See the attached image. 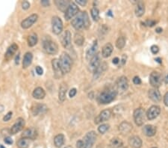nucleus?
I'll list each match as a JSON object with an SVG mask.
<instances>
[{
	"label": "nucleus",
	"mask_w": 168,
	"mask_h": 148,
	"mask_svg": "<svg viewBox=\"0 0 168 148\" xmlns=\"http://www.w3.org/2000/svg\"><path fill=\"white\" fill-rule=\"evenodd\" d=\"M71 24L73 28L77 31H82L84 29H87L90 26V23L87 11L78 13L72 20Z\"/></svg>",
	"instance_id": "nucleus-1"
},
{
	"label": "nucleus",
	"mask_w": 168,
	"mask_h": 148,
	"mask_svg": "<svg viewBox=\"0 0 168 148\" xmlns=\"http://www.w3.org/2000/svg\"><path fill=\"white\" fill-rule=\"evenodd\" d=\"M117 95V91L114 88H108L99 93L97 97V101L100 104H109L111 103Z\"/></svg>",
	"instance_id": "nucleus-2"
},
{
	"label": "nucleus",
	"mask_w": 168,
	"mask_h": 148,
	"mask_svg": "<svg viewBox=\"0 0 168 148\" xmlns=\"http://www.w3.org/2000/svg\"><path fill=\"white\" fill-rule=\"evenodd\" d=\"M59 64L63 74H67L71 70L72 66H73V60L69 54L64 52L60 56Z\"/></svg>",
	"instance_id": "nucleus-3"
},
{
	"label": "nucleus",
	"mask_w": 168,
	"mask_h": 148,
	"mask_svg": "<svg viewBox=\"0 0 168 148\" xmlns=\"http://www.w3.org/2000/svg\"><path fill=\"white\" fill-rule=\"evenodd\" d=\"M97 135L94 131H90L88 132L84 137V139L82 140L83 144L81 148H92L93 147L94 143L97 141Z\"/></svg>",
	"instance_id": "nucleus-4"
},
{
	"label": "nucleus",
	"mask_w": 168,
	"mask_h": 148,
	"mask_svg": "<svg viewBox=\"0 0 168 148\" xmlns=\"http://www.w3.org/2000/svg\"><path fill=\"white\" fill-rule=\"evenodd\" d=\"M43 47L49 55H56L58 52L57 44L51 40H44V43H43Z\"/></svg>",
	"instance_id": "nucleus-5"
},
{
	"label": "nucleus",
	"mask_w": 168,
	"mask_h": 148,
	"mask_svg": "<svg viewBox=\"0 0 168 148\" xmlns=\"http://www.w3.org/2000/svg\"><path fill=\"white\" fill-rule=\"evenodd\" d=\"M52 32L55 35H60L63 31V22L59 17L54 16L52 19Z\"/></svg>",
	"instance_id": "nucleus-6"
},
{
	"label": "nucleus",
	"mask_w": 168,
	"mask_h": 148,
	"mask_svg": "<svg viewBox=\"0 0 168 148\" xmlns=\"http://www.w3.org/2000/svg\"><path fill=\"white\" fill-rule=\"evenodd\" d=\"M134 120L138 127H141L145 121V111L143 108H138L134 112Z\"/></svg>",
	"instance_id": "nucleus-7"
},
{
	"label": "nucleus",
	"mask_w": 168,
	"mask_h": 148,
	"mask_svg": "<svg viewBox=\"0 0 168 148\" xmlns=\"http://www.w3.org/2000/svg\"><path fill=\"white\" fill-rule=\"evenodd\" d=\"M79 13V8L74 2H70L69 7L64 12V18L67 20H70Z\"/></svg>",
	"instance_id": "nucleus-8"
},
{
	"label": "nucleus",
	"mask_w": 168,
	"mask_h": 148,
	"mask_svg": "<svg viewBox=\"0 0 168 148\" xmlns=\"http://www.w3.org/2000/svg\"><path fill=\"white\" fill-rule=\"evenodd\" d=\"M116 91H117V93L119 92L120 93H122L127 91L128 88V81L127 78L124 76H120V77L117 79V81H116Z\"/></svg>",
	"instance_id": "nucleus-9"
},
{
	"label": "nucleus",
	"mask_w": 168,
	"mask_h": 148,
	"mask_svg": "<svg viewBox=\"0 0 168 148\" xmlns=\"http://www.w3.org/2000/svg\"><path fill=\"white\" fill-rule=\"evenodd\" d=\"M150 83L152 87H154L155 88H159L162 85V75L159 74L158 72H153L151 73L150 76Z\"/></svg>",
	"instance_id": "nucleus-10"
},
{
	"label": "nucleus",
	"mask_w": 168,
	"mask_h": 148,
	"mask_svg": "<svg viewBox=\"0 0 168 148\" xmlns=\"http://www.w3.org/2000/svg\"><path fill=\"white\" fill-rule=\"evenodd\" d=\"M37 20H38V15L37 13H33L22 21L21 27L23 29H28L35 24Z\"/></svg>",
	"instance_id": "nucleus-11"
},
{
	"label": "nucleus",
	"mask_w": 168,
	"mask_h": 148,
	"mask_svg": "<svg viewBox=\"0 0 168 148\" xmlns=\"http://www.w3.org/2000/svg\"><path fill=\"white\" fill-rule=\"evenodd\" d=\"M25 121L23 117H19V118H17V120H16L14 124L12 126L11 130H10V134L15 135V134L18 133L19 132L23 130L24 127H25Z\"/></svg>",
	"instance_id": "nucleus-12"
},
{
	"label": "nucleus",
	"mask_w": 168,
	"mask_h": 148,
	"mask_svg": "<svg viewBox=\"0 0 168 148\" xmlns=\"http://www.w3.org/2000/svg\"><path fill=\"white\" fill-rule=\"evenodd\" d=\"M112 115V112L110 109H105L99 113V115L95 118V123L99 124L102 122L107 121L110 119Z\"/></svg>",
	"instance_id": "nucleus-13"
},
{
	"label": "nucleus",
	"mask_w": 168,
	"mask_h": 148,
	"mask_svg": "<svg viewBox=\"0 0 168 148\" xmlns=\"http://www.w3.org/2000/svg\"><path fill=\"white\" fill-rule=\"evenodd\" d=\"M160 113H161L160 107L158 106V105H152V106H151L148 109V111H147L146 115H147L148 120H152L156 118V117L160 115Z\"/></svg>",
	"instance_id": "nucleus-14"
},
{
	"label": "nucleus",
	"mask_w": 168,
	"mask_h": 148,
	"mask_svg": "<svg viewBox=\"0 0 168 148\" xmlns=\"http://www.w3.org/2000/svg\"><path fill=\"white\" fill-rule=\"evenodd\" d=\"M47 110L48 108L47 105L44 104H39V103L34 104L32 106V108H31V112H32V114L34 116H37L40 114L45 113Z\"/></svg>",
	"instance_id": "nucleus-15"
},
{
	"label": "nucleus",
	"mask_w": 168,
	"mask_h": 148,
	"mask_svg": "<svg viewBox=\"0 0 168 148\" xmlns=\"http://www.w3.org/2000/svg\"><path fill=\"white\" fill-rule=\"evenodd\" d=\"M61 44L65 49H70L71 48V33L69 30H66L64 32L61 37Z\"/></svg>",
	"instance_id": "nucleus-16"
},
{
	"label": "nucleus",
	"mask_w": 168,
	"mask_h": 148,
	"mask_svg": "<svg viewBox=\"0 0 168 148\" xmlns=\"http://www.w3.org/2000/svg\"><path fill=\"white\" fill-rule=\"evenodd\" d=\"M100 64H101L100 54L97 53L90 60V62H89V69H90V70L92 71V72H94V71L97 70V68L100 65Z\"/></svg>",
	"instance_id": "nucleus-17"
},
{
	"label": "nucleus",
	"mask_w": 168,
	"mask_h": 148,
	"mask_svg": "<svg viewBox=\"0 0 168 148\" xmlns=\"http://www.w3.org/2000/svg\"><path fill=\"white\" fill-rule=\"evenodd\" d=\"M37 135H38V132H37V130L35 127H30V128L26 129L22 133L23 138H26V139H30V140H34V139H37Z\"/></svg>",
	"instance_id": "nucleus-18"
},
{
	"label": "nucleus",
	"mask_w": 168,
	"mask_h": 148,
	"mask_svg": "<svg viewBox=\"0 0 168 148\" xmlns=\"http://www.w3.org/2000/svg\"><path fill=\"white\" fill-rule=\"evenodd\" d=\"M52 66L53 71H54V76L56 79H60L63 76V73L61 71V67L59 64V59H54L52 60Z\"/></svg>",
	"instance_id": "nucleus-19"
},
{
	"label": "nucleus",
	"mask_w": 168,
	"mask_h": 148,
	"mask_svg": "<svg viewBox=\"0 0 168 148\" xmlns=\"http://www.w3.org/2000/svg\"><path fill=\"white\" fill-rule=\"evenodd\" d=\"M118 130L122 135H127L132 130V125L129 122L123 121L119 125Z\"/></svg>",
	"instance_id": "nucleus-20"
},
{
	"label": "nucleus",
	"mask_w": 168,
	"mask_h": 148,
	"mask_svg": "<svg viewBox=\"0 0 168 148\" xmlns=\"http://www.w3.org/2000/svg\"><path fill=\"white\" fill-rule=\"evenodd\" d=\"M149 97L150 100H152L153 102H160L162 100V94H161L160 91L158 90V88H152L150 89L148 92Z\"/></svg>",
	"instance_id": "nucleus-21"
},
{
	"label": "nucleus",
	"mask_w": 168,
	"mask_h": 148,
	"mask_svg": "<svg viewBox=\"0 0 168 148\" xmlns=\"http://www.w3.org/2000/svg\"><path fill=\"white\" fill-rule=\"evenodd\" d=\"M18 49V46L16 44H12L9 47H8V49H7L6 54H5V59H6L7 61L11 60L14 54L16 53V52Z\"/></svg>",
	"instance_id": "nucleus-22"
},
{
	"label": "nucleus",
	"mask_w": 168,
	"mask_h": 148,
	"mask_svg": "<svg viewBox=\"0 0 168 148\" xmlns=\"http://www.w3.org/2000/svg\"><path fill=\"white\" fill-rule=\"evenodd\" d=\"M68 91L67 85L65 83H62L59 88V91H58V99L61 102H64L66 100L67 93Z\"/></svg>",
	"instance_id": "nucleus-23"
},
{
	"label": "nucleus",
	"mask_w": 168,
	"mask_h": 148,
	"mask_svg": "<svg viewBox=\"0 0 168 148\" xmlns=\"http://www.w3.org/2000/svg\"><path fill=\"white\" fill-rule=\"evenodd\" d=\"M157 132L156 127L153 125H146L143 128V132L145 135L148 137H152L155 135Z\"/></svg>",
	"instance_id": "nucleus-24"
},
{
	"label": "nucleus",
	"mask_w": 168,
	"mask_h": 148,
	"mask_svg": "<svg viewBox=\"0 0 168 148\" xmlns=\"http://www.w3.org/2000/svg\"><path fill=\"white\" fill-rule=\"evenodd\" d=\"M128 144L133 148H140L142 147V140L138 136L134 135L132 137L129 138Z\"/></svg>",
	"instance_id": "nucleus-25"
},
{
	"label": "nucleus",
	"mask_w": 168,
	"mask_h": 148,
	"mask_svg": "<svg viewBox=\"0 0 168 148\" xmlns=\"http://www.w3.org/2000/svg\"><path fill=\"white\" fill-rule=\"evenodd\" d=\"M97 49H98V43H97V40H94V44H92L91 47L87 49L86 53L87 59H91L97 54Z\"/></svg>",
	"instance_id": "nucleus-26"
},
{
	"label": "nucleus",
	"mask_w": 168,
	"mask_h": 148,
	"mask_svg": "<svg viewBox=\"0 0 168 148\" xmlns=\"http://www.w3.org/2000/svg\"><path fill=\"white\" fill-rule=\"evenodd\" d=\"M32 97L37 100H43L46 97V92L41 87H37L32 92Z\"/></svg>",
	"instance_id": "nucleus-27"
},
{
	"label": "nucleus",
	"mask_w": 168,
	"mask_h": 148,
	"mask_svg": "<svg viewBox=\"0 0 168 148\" xmlns=\"http://www.w3.org/2000/svg\"><path fill=\"white\" fill-rule=\"evenodd\" d=\"M32 60H33V55L32 52H27L24 55L23 61V69H26L29 66L32 64Z\"/></svg>",
	"instance_id": "nucleus-28"
},
{
	"label": "nucleus",
	"mask_w": 168,
	"mask_h": 148,
	"mask_svg": "<svg viewBox=\"0 0 168 148\" xmlns=\"http://www.w3.org/2000/svg\"><path fill=\"white\" fill-rule=\"evenodd\" d=\"M113 46L111 43L106 44L105 45L102 47V55L103 58H109L113 52Z\"/></svg>",
	"instance_id": "nucleus-29"
},
{
	"label": "nucleus",
	"mask_w": 168,
	"mask_h": 148,
	"mask_svg": "<svg viewBox=\"0 0 168 148\" xmlns=\"http://www.w3.org/2000/svg\"><path fill=\"white\" fill-rule=\"evenodd\" d=\"M55 4L57 6L58 10H60L61 11H63V12H65L66 10L67 9V8L70 6V2L65 1V0H61V1L57 0V1L55 2Z\"/></svg>",
	"instance_id": "nucleus-30"
},
{
	"label": "nucleus",
	"mask_w": 168,
	"mask_h": 148,
	"mask_svg": "<svg viewBox=\"0 0 168 148\" xmlns=\"http://www.w3.org/2000/svg\"><path fill=\"white\" fill-rule=\"evenodd\" d=\"M107 67H108V66H107V64H106L105 62L101 63L100 65H99V67L97 68V70H96L94 72V79H98L99 76H100L102 74V73H103L104 71L106 70V69H107Z\"/></svg>",
	"instance_id": "nucleus-31"
},
{
	"label": "nucleus",
	"mask_w": 168,
	"mask_h": 148,
	"mask_svg": "<svg viewBox=\"0 0 168 148\" xmlns=\"http://www.w3.org/2000/svg\"><path fill=\"white\" fill-rule=\"evenodd\" d=\"M135 15H136L137 17H142L143 14H144L145 6H144V3H143V2H138L136 8H135Z\"/></svg>",
	"instance_id": "nucleus-32"
},
{
	"label": "nucleus",
	"mask_w": 168,
	"mask_h": 148,
	"mask_svg": "<svg viewBox=\"0 0 168 148\" xmlns=\"http://www.w3.org/2000/svg\"><path fill=\"white\" fill-rule=\"evenodd\" d=\"M123 145V143L122 142L121 139H120L119 138L115 137L113 138L111 140L110 144H109L108 148H119L120 147Z\"/></svg>",
	"instance_id": "nucleus-33"
},
{
	"label": "nucleus",
	"mask_w": 168,
	"mask_h": 148,
	"mask_svg": "<svg viewBox=\"0 0 168 148\" xmlns=\"http://www.w3.org/2000/svg\"><path fill=\"white\" fill-rule=\"evenodd\" d=\"M54 144L56 147L60 148L64 144V135L63 134H58L55 137Z\"/></svg>",
	"instance_id": "nucleus-34"
},
{
	"label": "nucleus",
	"mask_w": 168,
	"mask_h": 148,
	"mask_svg": "<svg viewBox=\"0 0 168 148\" xmlns=\"http://www.w3.org/2000/svg\"><path fill=\"white\" fill-rule=\"evenodd\" d=\"M30 144V139L26 138L20 139L17 142V145L19 148H28Z\"/></svg>",
	"instance_id": "nucleus-35"
},
{
	"label": "nucleus",
	"mask_w": 168,
	"mask_h": 148,
	"mask_svg": "<svg viewBox=\"0 0 168 148\" xmlns=\"http://www.w3.org/2000/svg\"><path fill=\"white\" fill-rule=\"evenodd\" d=\"M28 40V45L29 47H35L36 44H37V41H38L37 35H36L35 33L31 34V35L28 37V40Z\"/></svg>",
	"instance_id": "nucleus-36"
},
{
	"label": "nucleus",
	"mask_w": 168,
	"mask_h": 148,
	"mask_svg": "<svg viewBox=\"0 0 168 148\" xmlns=\"http://www.w3.org/2000/svg\"><path fill=\"white\" fill-rule=\"evenodd\" d=\"M74 43L76 44L77 46H79L81 47L84 44V42H85V37L82 35L80 33H75L74 35Z\"/></svg>",
	"instance_id": "nucleus-37"
},
{
	"label": "nucleus",
	"mask_w": 168,
	"mask_h": 148,
	"mask_svg": "<svg viewBox=\"0 0 168 148\" xmlns=\"http://www.w3.org/2000/svg\"><path fill=\"white\" fill-rule=\"evenodd\" d=\"M126 45V38L124 37H120L116 41V47L117 49H122Z\"/></svg>",
	"instance_id": "nucleus-38"
},
{
	"label": "nucleus",
	"mask_w": 168,
	"mask_h": 148,
	"mask_svg": "<svg viewBox=\"0 0 168 148\" xmlns=\"http://www.w3.org/2000/svg\"><path fill=\"white\" fill-rule=\"evenodd\" d=\"M90 13H91L92 18L94 19V20L95 21H98L99 19V11L98 8H97L96 7H94L90 11Z\"/></svg>",
	"instance_id": "nucleus-39"
},
{
	"label": "nucleus",
	"mask_w": 168,
	"mask_h": 148,
	"mask_svg": "<svg viewBox=\"0 0 168 148\" xmlns=\"http://www.w3.org/2000/svg\"><path fill=\"white\" fill-rule=\"evenodd\" d=\"M109 124H101L98 127V131L101 134H105L109 130Z\"/></svg>",
	"instance_id": "nucleus-40"
},
{
	"label": "nucleus",
	"mask_w": 168,
	"mask_h": 148,
	"mask_svg": "<svg viewBox=\"0 0 168 148\" xmlns=\"http://www.w3.org/2000/svg\"><path fill=\"white\" fill-rule=\"evenodd\" d=\"M12 115H13V113H12V112H8V113L6 114V115H5V116L3 117V121H5V122L9 121V120L11 119Z\"/></svg>",
	"instance_id": "nucleus-41"
},
{
	"label": "nucleus",
	"mask_w": 168,
	"mask_h": 148,
	"mask_svg": "<svg viewBox=\"0 0 168 148\" xmlns=\"http://www.w3.org/2000/svg\"><path fill=\"white\" fill-rule=\"evenodd\" d=\"M151 52H152V54H157L158 52H159V48L156 45H152V47H151Z\"/></svg>",
	"instance_id": "nucleus-42"
},
{
	"label": "nucleus",
	"mask_w": 168,
	"mask_h": 148,
	"mask_svg": "<svg viewBox=\"0 0 168 148\" xmlns=\"http://www.w3.org/2000/svg\"><path fill=\"white\" fill-rule=\"evenodd\" d=\"M155 24H156V21H155V20H148L146 21V25H147V26L152 27V26H154V25H155Z\"/></svg>",
	"instance_id": "nucleus-43"
},
{
	"label": "nucleus",
	"mask_w": 168,
	"mask_h": 148,
	"mask_svg": "<svg viewBox=\"0 0 168 148\" xmlns=\"http://www.w3.org/2000/svg\"><path fill=\"white\" fill-rule=\"evenodd\" d=\"M22 8L24 10H28L30 8V3L28 1H24L22 2Z\"/></svg>",
	"instance_id": "nucleus-44"
},
{
	"label": "nucleus",
	"mask_w": 168,
	"mask_h": 148,
	"mask_svg": "<svg viewBox=\"0 0 168 148\" xmlns=\"http://www.w3.org/2000/svg\"><path fill=\"white\" fill-rule=\"evenodd\" d=\"M35 70L36 73L38 75H40V76H41V75H43V74H44V70H43V68L40 67V66H37V67H35Z\"/></svg>",
	"instance_id": "nucleus-45"
},
{
	"label": "nucleus",
	"mask_w": 168,
	"mask_h": 148,
	"mask_svg": "<svg viewBox=\"0 0 168 148\" xmlns=\"http://www.w3.org/2000/svg\"><path fill=\"white\" fill-rule=\"evenodd\" d=\"M76 93H77L76 89H75V88H72L69 92L70 97H71V98L74 97L75 96V94H76Z\"/></svg>",
	"instance_id": "nucleus-46"
},
{
	"label": "nucleus",
	"mask_w": 168,
	"mask_h": 148,
	"mask_svg": "<svg viewBox=\"0 0 168 148\" xmlns=\"http://www.w3.org/2000/svg\"><path fill=\"white\" fill-rule=\"evenodd\" d=\"M133 83L135 85H140L141 83V79L138 76H135L133 79Z\"/></svg>",
	"instance_id": "nucleus-47"
},
{
	"label": "nucleus",
	"mask_w": 168,
	"mask_h": 148,
	"mask_svg": "<svg viewBox=\"0 0 168 148\" xmlns=\"http://www.w3.org/2000/svg\"><path fill=\"white\" fill-rule=\"evenodd\" d=\"M76 3H78V5H80L81 6H86L87 1V0H76Z\"/></svg>",
	"instance_id": "nucleus-48"
},
{
	"label": "nucleus",
	"mask_w": 168,
	"mask_h": 148,
	"mask_svg": "<svg viewBox=\"0 0 168 148\" xmlns=\"http://www.w3.org/2000/svg\"><path fill=\"white\" fill-rule=\"evenodd\" d=\"M4 142H6L7 144H9V145H11V144H13V140H12V139L10 137H6V138H5Z\"/></svg>",
	"instance_id": "nucleus-49"
},
{
	"label": "nucleus",
	"mask_w": 168,
	"mask_h": 148,
	"mask_svg": "<svg viewBox=\"0 0 168 148\" xmlns=\"http://www.w3.org/2000/svg\"><path fill=\"white\" fill-rule=\"evenodd\" d=\"M126 59H127V56L126 55H123L121 59V65H124L126 62Z\"/></svg>",
	"instance_id": "nucleus-50"
},
{
	"label": "nucleus",
	"mask_w": 168,
	"mask_h": 148,
	"mask_svg": "<svg viewBox=\"0 0 168 148\" xmlns=\"http://www.w3.org/2000/svg\"><path fill=\"white\" fill-rule=\"evenodd\" d=\"M41 5L44 7H47L49 6V2L48 0H42L41 1Z\"/></svg>",
	"instance_id": "nucleus-51"
},
{
	"label": "nucleus",
	"mask_w": 168,
	"mask_h": 148,
	"mask_svg": "<svg viewBox=\"0 0 168 148\" xmlns=\"http://www.w3.org/2000/svg\"><path fill=\"white\" fill-rule=\"evenodd\" d=\"M164 103L167 106H168V92L165 93L164 97Z\"/></svg>",
	"instance_id": "nucleus-52"
},
{
	"label": "nucleus",
	"mask_w": 168,
	"mask_h": 148,
	"mask_svg": "<svg viewBox=\"0 0 168 148\" xmlns=\"http://www.w3.org/2000/svg\"><path fill=\"white\" fill-rule=\"evenodd\" d=\"M82 144H83V142H82V140H78V142H76L77 148H81L82 146Z\"/></svg>",
	"instance_id": "nucleus-53"
},
{
	"label": "nucleus",
	"mask_w": 168,
	"mask_h": 148,
	"mask_svg": "<svg viewBox=\"0 0 168 148\" xmlns=\"http://www.w3.org/2000/svg\"><path fill=\"white\" fill-rule=\"evenodd\" d=\"M112 62H113V64H117L118 63L120 62V59H118L117 57H116V58H114V59H113V61H112Z\"/></svg>",
	"instance_id": "nucleus-54"
},
{
	"label": "nucleus",
	"mask_w": 168,
	"mask_h": 148,
	"mask_svg": "<svg viewBox=\"0 0 168 148\" xmlns=\"http://www.w3.org/2000/svg\"><path fill=\"white\" fill-rule=\"evenodd\" d=\"M155 32H156L157 33H161V32H162V28H161V27H158L156 29H155Z\"/></svg>",
	"instance_id": "nucleus-55"
},
{
	"label": "nucleus",
	"mask_w": 168,
	"mask_h": 148,
	"mask_svg": "<svg viewBox=\"0 0 168 148\" xmlns=\"http://www.w3.org/2000/svg\"><path fill=\"white\" fill-rule=\"evenodd\" d=\"M19 60H20V55H17L16 59H15V63H16V64H19Z\"/></svg>",
	"instance_id": "nucleus-56"
},
{
	"label": "nucleus",
	"mask_w": 168,
	"mask_h": 148,
	"mask_svg": "<svg viewBox=\"0 0 168 148\" xmlns=\"http://www.w3.org/2000/svg\"><path fill=\"white\" fill-rule=\"evenodd\" d=\"M164 82H165L166 84H168V74L165 76V78H164Z\"/></svg>",
	"instance_id": "nucleus-57"
},
{
	"label": "nucleus",
	"mask_w": 168,
	"mask_h": 148,
	"mask_svg": "<svg viewBox=\"0 0 168 148\" xmlns=\"http://www.w3.org/2000/svg\"><path fill=\"white\" fill-rule=\"evenodd\" d=\"M155 61H156V62H157L160 63V64H161V63H162V59H160V58H156V59H155Z\"/></svg>",
	"instance_id": "nucleus-58"
},
{
	"label": "nucleus",
	"mask_w": 168,
	"mask_h": 148,
	"mask_svg": "<svg viewBox=\"0 0 168 148\" xmlns=\"http://www.w3.org/2000/svg\"><path fill=\"white\" fill-rule=\"evenodd\" d=\"M64 148H73V147H72V146H67V147Z\"/></svg>",
	"instance_id": "nucleus-59"
},
{
	"label": "nucleus",
	"mask_w": 168,
	"mask_h": 148,
	"mask_svg": "<svg viewBox=\"0 0 168 148\" xmlns=\"http://www.w3.org/2000/svg\"><path fill=\"white\" fill-rule=\"evenodd\" d=\"M119 148H127V147H125V146H121V147H120Z\"/></svg>",
	"instance_id": "nucleus-60"
},
{
	"label": "nucleus",
	"mask_w": 168,
	"mask_h": 148,
	"mask_svg": "<svg viewBox=\"0 0 168 148\" xmlns=\"http://www.w3.org/2000/svg\"><path fill=\"white\" fill-rule=\"evenodd\" d=\"M0 148H6V147H4V146L1 145V146H0Z\"/></svg>",
	"instance_id": "nucleus-61"
},
{
	"label": "nucleus",
	"mask_w": 168,
	"mask_h": 148,
	"mask_svg": "<svg viewBox=\"0 0 168 148\" xmlns=\"http://www.w3.org/2000/svg\"><path fill=\"white\" fill-rule=\"evenodd\" d=\"M152 148H157V147H152Z\"/></svg>",
	"instance_id": "nucleus-62"
}]
</instances>
